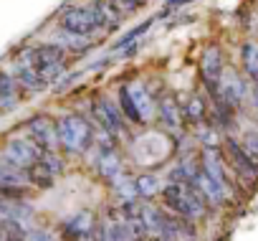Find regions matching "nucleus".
<instances>
[{
	"instance_id": "obj_1",
	"label": "nucleus",
	"mask_w": 258,
	"mask_h": 241,
	"mask_svg": "<svg viewBox=\"0 0 258 241\" xmlns=\"http://www.w3.org/2000/svg\"><path fill=\"white\" fill-rule=\"evenodd\" d=\"M162 203L167 211L177 213V216H185L190 221H198L205 216V196L200 193V188L195 183H177V180H167L162 185Z\"/></svg>"
},
{
	"instance_id": "obj_2",
	"label": "nucleus",
	"mask_w": 258,
	"mask_h": 241,
	"mask_svg": "<svg viewBox=\"0 0 258 241\" xmlns=\"http://www.w3.org/2000/svg\"><path fill=\"white\" fill-rule=\"evenodd\" d=\"M58 142L66 153H86L94 142V130L81 114H66L58 119Z\"/></svg>"
},
{
	"instance_id": "obj_3",
	"label": "nucleus",
	"mask_w": 258,
	"mask_h": 241,
	"mask_svg": "<svg viewBox=\"0 0 258 241\" xmlns=\"http://www.w3.org/2000/svg\"><path fill=\"white\" fill-rule=\"evenodd\" d=\"M28 59L33 61L36 71L41 74V79L48 84L53 81L61 71H63V59H66V49L61 43H43L36 49H28Z\"/></svg>"
},
{
	"instance_id": "obj_4",
	"label": "nucleus",
	"mask_w": 258,
	"mask_h": 241,
	"mask_svg": "<svg viewBox=\"0 0 258 241\" xmlns=\"http://www.w3.org/2000/svg\"><path fill=\"white\" fill-rule=\"evenodd\" d=\"M248 99H253L250 89H248V81L235 71V69H225L223 79H220V86H218V97L213 99L215 104H223L228 107L230 112L240 109Z\"/></svg>"
},
{
	"instance_id": "obj_5",
	"label": "nucleus",
	"mask_w": 258,
	"mask_h": 241,
	"mask_svg": "<svg viewBox=\"0 0 258 241\" xmlns=\"http://www.w3.org/2000/svg\"><path fill=\"white\" fill-rule=\"evenodd\" d=\"M225 56L220 51V46H208L203 51V59H200V76H203V86L205 91L210 94V99L218 97V86H220V79L225 74Z\"/></svg>"
},
{
	"instance_id": "obj_6",
	"label": "nucleus",
	"mask_w": 258,
	"mask_h": 241,
	"mask_svg": "<svg viewBox=\"0 0 258 241\" xmlns=\"http://www.w3.org/2000/svg\"><path fill=\"white\" fill-rule=\"evenodd\" d=\"M58 23H61V31H66V33H79V36H94V33L104 31L91 6H81V8H69V11H63V16H61Z\"/></svg>"
},
{
	"instance_id": "obj_7",
	"label": "nucleus",
	"mask_w": 258,
	"mask_h": 241,
	"mask_svg": "<svg viewBox=\"0 0 258 241\" xmlns=\"http://www.w3.org/2000/svg\"><path fill=\"white\" fill-rule=\"evenodd\" d=\"M94 119L99 122V127L101 130H106L109 135H114L116 140H124L126 137V122H124V112H121V107H116L114 102H109V99H96L94 102Z\"/></svg>"
},
{
	"instance_id": "obj_8",
	"label": "nucleus",
	"mask_w": 258,
	"mask_h": 241,
	"mask_svg": "<svg viewBox=\"0 0 258 241\" xmlns=\"http://www.w3.org/2000/svg\"><path fill=\"white\" fill-rule=\"evenodd\" d=\"M223 158H225V163H230V168L235 170V175L240 180H245L248 185H253L258 180V165L250 160V155L243 150L240 142H235V140L228 137L223 142Z\"/></svg>"
},
{
	"instance_id": "obj_9",
	"label": "nucleus",
	"mask_w": 258,
	"mask_h": 241,
	"mask_svg": "<svg viewBox=\"0 0 258 241\" xmlns=\"http://www.w3.org/2000/svg\"><path fill=\"white\" fill-rule=\"evenodd\" d=\"M41 155H43V150L31 137H26V140L23 137H16V140H11L3 148V160H8V163H13V165H18L23 170H31L41 160Z\"/></svg>"
},
{
	"instance_id": "obj_10",
	"label": "nucleus",
	"mask_w": 258,
	"mask_h": 241,
	"mask_svg": "<svg viewBox=\"0 0 258 241\" xmlns=\"http://www.w3.org/2000/svg\"><path fill=\"white\" fill-rule=\"evenodd\" d=\"M28 137L41 148V150H56L61 142H58V125L53 122L51 117H33L28 122Z\"/></svg>"
},
{
	"instance_id": "obj_11",
	"label": "nucleus",
	"mask_w": 258,
	"mask_h": 241,
	"mask_svg": "<svg viewBox=\"0 0 258 241\" xmlns=\"http://www.w3.org/2000/svg\"><path fill=\"white\" fill-rule=\"evenodd\" d=\"M157 114H160V122H162V127L167 130V132H182V127H185V107H180V102L172 97V94H167V97H162L160 102H157Z\"/></svg>"
},
{
	"instance_id": "obj_12",
	"label": "nucleus",
	"mask_w": 258,
	"mask_h": 241,
	"mask_svg": "<svg viewBox=\"0 0 258 241\" xmlns=\"http://www.w3.org/2000/svg\"><path fill=\"white\" fill-rule=\"evenodd\" d=\"M126 89H129V97H132V102H135V107H137V112L142 117V125L150 122V119L157 114V102L150 94V89L145 84H140V81L137 84H129Z\"/></svg>"
},
{
	"instance_id": "obj_13",
	"label": "nucleus",
	"mask_w": 258,
	"mask_h": 241,
	"mask_svg": "<svg viewBox=\"0 0 258 241\" xmlns=\"http://www.w3.org/2000/svg\"><path fill=\"white\" fill-rule=\"evenodd\" d=\"M91 8L101 23L104 31H114L119 23H121V8L116 6V0H91Z\"/></svg>"
},
{
	"instance_id": "obj_14",
	"label": "nucleus",
	"mask_w": 258,
	"mask_h": 241,
	"mask_svg": "<svg viewBox=\"0 0 258 241\" xmlns=\"http://www.w3.org/2000/svg\"><path fill=\"white\" fill-rule=\"evenodd\" d=\"M91 231H94V213H89V211H79L76 216H71L63 223V233L71 241H84Z\"/></svg>"
},
{
	"instance_id": "obj_15",
	"label": "nucleus",
	"mask_w": 258,
	"mask_h": 241,
	"mask_svg": "<svg viewBox=\"0 0 258 241\" xmlns=\"http://www.w3.org/2000/svg\"><path fill=\"white\" fill-rule=\"evenodd\" d=\"M96 170H99V175L106 178V180H116L119 175H124L121 158H119L116 148H111V150H99V155H96Z\"/></svg>"
},
{
	"instance_id": "obj_16",
	"label": "nucleus",
	"mask_w": 258,
	"mask_h": 241,
	"mask_svg": "<svg viewBox=\"0 0 258 241\" xmlns=\"http://www.w3.org/2000/svg\"><path fill=\"white\" fill-rule=\"evenodd\" d=\"M53 178H56V170L48 163H43V158L28 170V180L33 185H41V188H51L53 185Z\"/></svg>"
},
{
	"instance_id": "obj_17",
	"label": "nucleus",
	"mask_w": 258,
	"mask_h": 241,
	"mask_svg": "<svg viewBox=\"0 0 258 241\" xmlns=\"http://www.w3.org/2000/svg\"><path fill=\"white\" fill-rule=\"evenodd\" d=\"M240 56H243V69L245 74L258 81V41H245L243 49H240Z\"/></svg>"
},
{
	"instance_id": "obj_18",
	"label": "nucleus",
	"mask_w": 258,
	"mask_h": 241,
	"mask_svg": "<svg viewBox=\"0 0 258 241\" xmlns=\"http://www.w3.org/2000/svg\"><path fill=\"white\" fill-rule=\"evenodd\" d=\"M205 117H208V112H205V99L198 97V94L190 97V102H185V119H187V122H192V125H203Z\"/></svg>"
},
{
	"instance_id": "obj_19",
	"label": "nucleus",
	"mask_w": 258,
	"mask_h": 241,
	"mask_svg": "<svg viewBox=\"0 0 258 241\" xmlns=\"http://www.w3.org/2000/svg\"><path fill=\"white\" fill-rule=\"evenodd\" d=\"M135 188H137V198H152L155 193H160V190H162L160 178H157V175H152V173L135 178Z\"/></svg>"
},
{
	"instance_id": "obj_20",
	"label": "nucleus",
	"mask_w": 258,
	"mask_h": 241,
	"mask_svg": "<svg viewBox=\"0 0 258 241\" xmlns=\"http://www.w3.org/2000/svg\"><path fill=\"white\" fill-rule=\"evenodd\" d=\"M26 231L21 226V221H11V218H0V241H26Z\"/></svg>"
},
{
	"instance_id": "obj_21",
	"label": "nucleus",
	"mask_w": 258,
	"mask_h": 241,
	"mask_svg": "<svg viewBox=\"0 0 258 241\" xmlns=\"http://www.w3.org/2000/svg\"><path fill=\"white\" fill-rule=\"evenodd\" d=\"M18 97V81L0 71V107H11Z\"/></svg>"
},
{
	"instance_id": "obj_22",
	"label": "nucleus",
	"mask_w": 258,
	"mask_h": 241,
	"mask_svg": "<svg viewBox=\"0 0 258 241\" xmlns=\"http://www.w3.org/2000/svg\"><path fill=\"white\" fill-rule=\"evenodd\" d=\"M119 107H121V112H124V117L129 119V122L142 125V117H140V112H137V107H135L132 97H129V89H126V86H121V89H119Z\"/></svg>"
},
{
	"instance_id": "obj_23",
	"label": "nucleus",
	"mask_w": 258,
	"mask_h": 241,
	"mask_svg": "<svg viewBox=\"0 0 258 241\" xmlns=\"http://www.w3.org/2000/svg\"><path fill=\"white\" fill-rule=\"evenodd\" d=\"M63 33H66V31H63ZM61 46H63V49H71V51H76V54H81V51H86V49L91 46V36L66 33V36H63V41H61Z\"/></svg>"
},
{
	"instance_id": "obj_24",
	"label": "nucleus",
	"mask_w": 258,
	"mask_h": 241,
	"mask_svg": "<svg viewBox=\"0 0 258 241\" xmlns=\"http://www.w3.org/2000/svg\"><path fill=\"white\" fill-rule=\"evenodd\" d=\"M240 145H243V150L250 155V160L258 165V132H245Z\"/></svg>"
},
{
	"instance_id": "obj_25",
	"label": "nucleus",
	"mask_w": 258,
	"mask_h": 241,
	"mask_svg": "<svg viewBox=\"0 0 258 241\" xmlns=\"http://www.w3.org/2000/svg\"><path fill=\"white\" fill-rule=\"evenodd\" d=\"M253 102H255V107H258V81H255V86H253Z\"/></svg>"
}]
</instances>
